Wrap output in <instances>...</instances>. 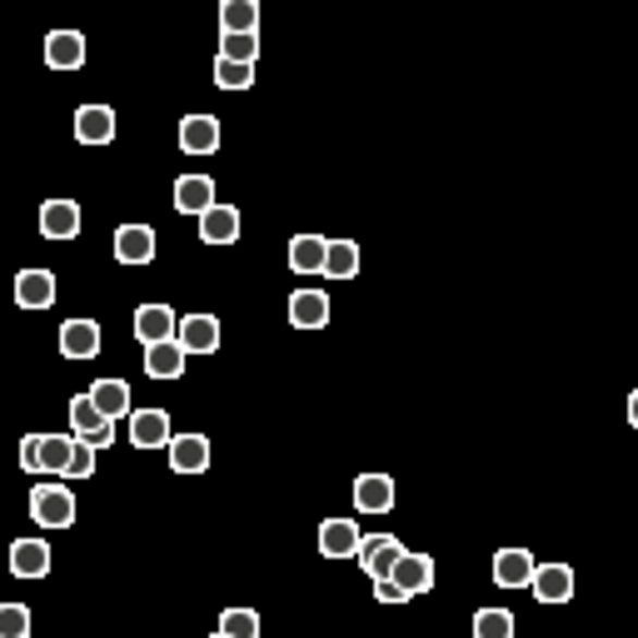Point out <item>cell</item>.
<instances>
[{"label":"cell","mask_w":638,"mask_h":638,"mask_svg":"<svg viewBox=\"0 0 638 638\" xmlns=\"http://www.w3.org/2000/svg\"><path fill=\"white\" fill-rule=\"evenodd\" d=\"M359 549V524L355 519H324L319 524V554L324 559H355Z\"/></svg>","instance_id":"603a6c76"},{"label":"cell","mask_w":638,"mask_h":638,"mask_svg":"<svg viewBox=\"0 0 638 638\" xmlns=\"http://www.w3.org/2000/svg\"><path fill=\"white\" fill-rule=\"evenodd\" d=\"M175 324H180V315L170 305H140V309H135V340H140V344L175 340Z\"/></svg>","instance_id":"4fadbf2b"},{"label":"cell","mask_w":638,"mask_h":638,"mask_svg":"<svg viewBox=\"0 0 638 638\" xmlns=\"http://www.w3.org/2000/svg\"><path fill=\"white\" fill-rule=\"evenodd\" d=\"M175 344L185 355H214V349H220V319L214 315H180Z\"/></svg>","instance_id":"5b68a950"},{"label":"cell","mask_w":638,"mask_h":638,"mask_svg":"<svg viewBox=\"0 0 638 638\" xmlns=\"http://www.w3.org/2000/svg\"><path fill=\"white\" fill-rule=\"evenodd\" d=\"M50 544L46 539H15L11 544V574L15 579H46L50 574Z\"/></svg>","instance_id":"5bb4252c"},{"label":"cell","mask_w":638,"mask_h":638,"mask_svg":"<svg viewBox=\"0 0 638 638\" xmlns=\"http://www.w3.org/2000/svg\"><path fill=\"white\" fill-rule=\"evenodd\" d=\"M533 564H539V559H533L529 549H499L494 554V584L499 589H529Z\"/></svg>","instance_id":"e0dca14e"},{"label":"cell","mask_w":638,"mask_h":638,"mask_svg":"<svg viewBox=\"0 0 638 638\" xmlns=\"http://www.w3.org/2000/svg\"><path fill=\"white\" fill-rule=\"evenodd\" d=\"M394 504H400V494H394L390 474H359L355 479V508L359 514H390Z\"/></svg>","instance_id":"9c48e42d"},{"label":"cell","mask_w":638,"mask_h":638,"mask_svg":"<svg viewBox=\"0 0 638 638\" xmlns=\"http://www.w3.org/2000/svg\"><path fill=\"white\" fill-rule=\"evenodd\" d=\"M375 599H379V603H409L390 579H379V584H375Z\"/></svg>","instance_id":"d590c367"},{"label":"cell","mask_w":638,"mask_h":638,"mask_svg":"<svg viewBox=\"0 0 638 638\" xmlns=\"http://www.w3.org/2000/svg\"><path fill=\"white\" fill-rule=\"evenodd\" d=\"M200 240H205V245H235V240H240V210H235V205L214 200L210 210L200 214Z\"/></svg>","instance_id":"cb8c5ba5"},{"label":"cell","mask_w":638,"mask_h":638,"mask_svg":"<svg viewBox=\"0 0 638 638\" xmlns=\"http://www.w3.org/2000/svg\"><path fill=\"white\" fill-rule=\"evenodd\" d=\"M529 589L539 603H568L574 599V568L568 564H533Z\"/></svg>","instance_id":"ba28073f"},{"label":"cell","mask_w":638,"mask_h":638,"mask_svg":"<svg viewBox=\"0 0 638 638\" xmlns=\"http://www.w3.org/2000/svg\"><path fill=\"white\" fill-rule=\"evenodd\" d=\"M90 404L100 414H106L110 425H120V419H131V384H125V379H95L90 390Z\"/></svg>","instance_id":"2e32d148"},{"label":"cell","mask_w":638,"mask_h":638,"mask_svg":"<svg viewBox=\"0 0 638 638\" xmlns=\"http://www.w3.org/2000/svg\"><path fill=\"white\" fill-rule=\"evenodd\" d=\"M100 344H106V334H100L95 319H65L60 324V355L65 359H95Z\"/></svg>","instance_id":"52a82bcc"},{"label":"cell","mask_w":638,"mask_h":638,"mask_svg":"<svg viewBox=\"0 0 638 638\" xmlns=\"http://www.w3.org/2000/svg\"><path fill=\"white\" fill-rule=\"evenodd\" d=\"M0 638H30V609L25 603H0Z\"/></svg>","instance_id":"d6a6232c"},{"label":"cell","mask_w":638,"mask_h":638,"mask_svg":"<svg viewBox=\"0 0 638 638\" xmlns=\"http://www.w3.org/2000/svg\"><path fill=\"white\" fill-rule=\"evenodd\" d=\"M131 444L135 450H160V444H170V414L165 409H131Z\"/></svg>","instance_id":"7402d4cb"},{"label":"cell","mask_w":638,"mask_h":638,"mask_svg":"<svg viewBox=\"0 0 638 638\" xmlns=\"http://www.w3.org/2000/svg\"><path fill=\"white\" fill-rule=\"evenodd\" d=\"M355 270H359V245L330 240V245H324V270L319 274H330V280H355Z\"/></svg>","instance_id":"f1b7e54d"},{"label":"cell","mask_w":638,"mask_h":638,"mask_svg":"<svg viewBox=\"0 0 638 638\" xmlns=\"http://www.w3.org/2000/svg\"><path fill=\"white\" fill-rule=\"evenodd\" d=\"M220 634L225 638H260V614H255V609H225V614H220Z\"/></svg>","instance_id":"4dcf8cb0"},{"label":"cell","mask_w":638,"mask_h":638,"mask_svg":"<svg viewBox=\"0 0 638 638\" xmlns=\"http://www.w3.org/2000/svg\"><path fill=\"white\" fill-rule=\"evenodd\" d=\"M71 434H25L21 439V469L25 474H65L71 464Z\"/></svg>","instance_id":"6da1fadb"},{"label":"cell","mask_w":638,"mask_h":638,"mask_svg":"<svg viewBox=\"0 0 638 638\" xmlns=\"http://www.w3.org/2000/svg\"><path fill=\"white\" fill-rule=\"evenodd\" d=\"M214 205V180L210 175H180L175 180V210L180 214H205Z\"/></svg>","instance_id":"d4e9b609"},{"label":"cell","mask_w":638,"mask_h":638,"mask_svg":"<svg viewBox=\"0 0 638 638\" xmlns=\"http://www.w3.org/2000/svg\"><path fill=\"white\" fill-rule=\"evenodd\" d=\"M15 305L21 309H50L56 305V274L50 270H21L15 274Z\"/></svg>","instance_id":"44dd1931"},{"label":"cell","mask_w":638,"mask_h":638,"mask_svg":"<svg viewBox=\"0 0 638 638\" xmlns=\"http://www.w3.org/2000/svg\"><path fill=\"white\" fill-rule=\"evenodd\" d=\"M324 245H330V240L295 235V240H290V270H295V274H319V270H324Z\"/></svg>","instance_id":"4316f807"},{"label":"cell","mask_w":638,"mask_h":638,"mask_svg":"<svg viewBox=\"0 0 638 638\" xmlns=\"http://www.w3.org/2000/svg\"><path fill=\"white\" fill-rule=\"evenodd\" d=\"M290 324L295 330H324L330 324V295L324 290H295L290 295Z\"/></svg>","instance_id":"9a60e30c"},{"label":"cell","mask_w":638,"mask_h":638,"mask_svg":"<svg viewBox=\"0 0 638 638\" xmlns=\"http://www.w3.org/2000/svg\"><path fill=\"white\" fill-rule=\"evenodd\" d=\"M185 349H180L175 340H165V344H145V375L150 379H180L185 375Z\"/></svg>","instance_id":"484cf974"},{"label":"cell","mask_w":638,"mask_h":638,"mask_svg":"<svg viewBox=\"0 0 638 638\" xmlns=\"http://www.w3.org/2000/svg\"><path fill=\"white\" fill-rule=\"evenodd\" d=\"M474 638H514V614L508 609H479L474 614Z\"/></svg>","instance_id":"f546056e"},{"label":"cell","mask_w":638,"mask_h":638,"mask_svg":"<svg viewBox=\"0 0 638 638\" xmlns=\"http://www.w3.org/2000/svg\"><path fill=\"white\" fill-rule=\"evenodd\" d=\"M170 469L175 474H205L210 469V439L205 434H170Z\"/></svg>","instance_id":"7c38bea8"},{"label":"cell","mask_w":638,"mask_h":638,"mask_svg":"<svg viewBox=\"0 0 638 638\" xmlns=\"http://www.w3.org/2000/svg\"><path fill=\"white\" fill-rule=\"evenodd\" d=\"M71 439H85L90 450H106V444H115V425H110L106 414L95 409L90 394L71 400Z\"/></svg>","instance_id":"277c9868"},{"label":"cell","mask_w":638,"mask_h":638,"mask_svg":"<svg viewBox=\"0 0 638 638\" xmlns=\"http://www.w3.org/2000/svg\"><path fill=\"white\" fill-rule=\"evenodd\" d=\"M30 519H36L40 529H71V524H75V494H71V484H56V479H46V484L30 489Z\"/></svg>","instance_id":"7a4b0ae2"},{"label":"cell","mask_w":638,"mask_h":638,"mask_svg":"<svg viewBox=\"0 0 638 638\" xmlns=\"http://www.w3.org/2000/svg\"><path fill=\"white\" fill-rule=\"evenodd\" d=\"M214 85H220V90H249V85H255V65L214 60Z\"/></svg>","instance_id":"1f68e13d"},{"label":"cell","mask_w":638,"mask_h":638,"mask_svg":"<svg viewBox=\"0 0 638 638\" xmlns=\"http://www.w3.org/2000/svg\"><path fill=\"white\" fill-rule=\"evenodd\" d=\"M40 235L46 240H75L81 235V205L75 200H46L40 205Z\"/></svg>","instance_id":"ffe728a7"},{"label":"cell","mask_w":638,"mask_h":638,"mask_svg":"<svg viewBox=\"0 0 638 638\" xmlns=\"http://www.w3.org/2000/svg\"><path fill=\"white\" fill-rule=\"evenodd\" d=\"M390 584L404 593V599L429 593V589H434V559H429V554H409V549H404L400 564H394V574H390Z\"/></svg>","instance_id":"8992f818"},{"label":"cell","mask_w":638,"mask_h":638,"mask_svg":"<svg viewBox=\"0 0 638 638\" xmlns=\"http://www.w3.org/2000/svg\"><path fill=\"white\" fill-rule=\"evenodd\" d=\"M214 638H225V634H214Z\"/></svg>","instance_id":"8d00e7d4"},{"label":"cell","mask_w":638,"mask_h":638,"mask_svg":"<svg viewBox=\"0 0 638 638\" xmlns=\"http://www.w3.org/2000/svg\"><path fill=\"white\" fill-rule=\"evenodd\" d=\"M255 25H260V5L255 0H225L220 5V30L225 36H255Z\"/></svg>","instance_id":"83f0119b"},{"label":"cell","mask_w":638,"mask_h":638,"mask_svg":"<svg viewBox=\"0 0 638 638\" xmlns=\"http://www.w3.org/2000/svg\"><path fill=\"white\" fill-rule=\"evenodd\" d=\"M155 249H160V235L150 225H120L115 230V260L120 265H150Z\"/></svg>","instance_id":"30bf717a"},{"label":"cell","mask_w":638,"mask_h":638,"mask_svg":"<svg viewBox=\"0 0 638 638\" xmlns=\"http://www.w3.org/2000/svg\"><path fill=\"white\" fill-rule=\"evenodd\" d=\"M46 65L50 71H81L85 65V36L81 30H50L46 36Z\"/></svg>","instance_id":"ac0fdd59"},{"label":"cell","mask_w":638,"mask_h":638,"mask_svg":"<svg viewBox=\"0 0 638 638\" xmlns=\"http://www.w3.org/2000/svg\"><path fill=\"white\" fill-rule=\"evenodd\" d=\"M95 454H100V450H90L85 439H75V444H71V464H65V474H60V479H90V474H95Z\"/></svg>","instance_id":"e575fe53"},{"label":"cell","mask_w":638,"mask_h":638,"mask_svg":"<svg viewBox=\"0 0 638 638\" xmlns=\"http://www.w3.org/2000/svg\"><path fill=\"white\" fill-rule=\"evenodd\" d=\"M120 131V120L110 106H81L75 110V140L81 145H110Z\"/></svg>","instance_id":"8fae6325"},{"label":"cell","mask_w":638,"mask_h":638,"mask_svg":"<svg viewBox=\"0 0 638 638\" xmlns=\"http://www.w3.org/2000/svg\"><path fill=\"white\" fill-rule=\"evenodd\" d=\"M400 554H404V544L394 539V533H359V549H355V559L365 564V574L369 579H390L394 574V564H400Z\"/></svg>","instance_id":"3957f363"},{"label":"cell","mask_w":638,"mask_h":638,"mask_svg":"<svg viewBox=\"0 0 638 638\" xmlns=\"http://www.w3.org/2000/svg\"><path fill=\"white\" fill-rule=\"evenodd\" d=\"M255 56H260V40H255V36H220V60L255 65Z\"/></svg>","instance_id":"836d02e7"},{"label":"cell","mask_w":638,"mask_h":638,"mask_svg":"<svg viewBox=\"0 0 638 638\" xmlns=\"http://www.w3.org/2000/svg\"><path fill=\"white\" fill-rule=\"evenodd\" d=\"M180 150L185 155H214L220 150V120L214 115H185L180 120Z\"/></svg>","instance_id":"d6986e66"}]
</instances>
